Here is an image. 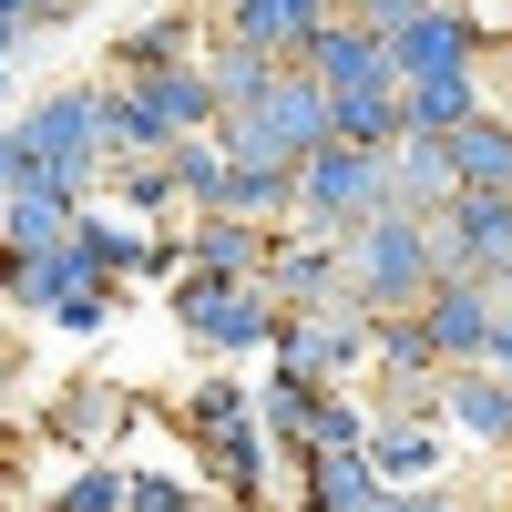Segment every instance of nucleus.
Returning a JSON list of instances; mask_svg holds the SVG:
<instances>
[{
    "label": "nucleus",
    "mask_w": 512,
    "mask_h": 512,
    "mask_svg": "<svg viewBox=\"0 0 512 512\" xmlns=\"http://www.w3.org/2000/svg\"><path fill=\"white\" fill-rule=\"evenodd\" d=\"M297 72H318L328 93H379V82H400L390 41H379V31H359L349 11H338V21H328V31L308 41V62H297Z\"/></svg>",
    "instance_id": "13"
},
{
    "label": "nucleus",
    "mask_w": 512,
    "mask_h": 512,
    "mask_svg": "<svg viewBox=\"0 0 512 512\" xmlns=\"http://www.w3.org/2000/svg\"><path fill=\"white\" fill-rule=\"evenodd\" d=\"M11 185H31V154L11 144V123H0V195H11Z\"/></svg>",
    "instance_id": "28"
},
{
    "label": "nucleus",
    "mask_w": 512,
    "mask_h": 512,
    "mask_svg": "<svg viewBox=\"0 0 512 512\" xmlns=\"http://www.w3.org/2000/svg\"><path fill=\"white\" fill-rule=\"evenodd\" d=\"M369 216H390V154H359V144H328L297 164V226L287 236H349Z\"/></svg>",
    "instance_id": "4"
},
{
    "label": "nucleus",
    "mask_w": 512,
    "mask_h": 512,
    "mask_svg": "<svg viewBox=\"0 0 512 512\" xmlns=\"http://www.w3.org/2000/svg\"><path fill=\"white\" fill-rule=\"evenodd\" d=\"M103 103H113V82H62V93H41L11 113V144L31 154V175L41 185H62L93 205L103 175H113V144H103Z\"/></svg>",
    "instance_id": "1"
},
{
    "label": "nucleus",
    "mask_w": 512,
    "mask_h": 512,
    "mask_svg": "<svg viewBox=\"0 0 512 512\" xmlns=\"http://www.w3.org/2000/svg\"><path fill=\"white\" fill-rule=\"evenodd\" d=\"M175 328L216 359H277L287 308L267 287H226V277H175Z\"/></svg>",
    "instance_id": "3"
},
{
    "label": "nucleus",
    "mask_w": 512,
    "mask_h": 512,
    "mask_svg": "<svg viewBox=\"0 0 512 512\" xmlns=\"http://www.w3.org/2000/svg\"><path fill=\"white\" fill-rule=\"evenodd\" d=\"M31 512H134V461H72L62 492L31 502Z\"/></svg>",
    "instance_id": "25"
},
{
    "label": "nucleus",
    "mask_w": 512,
    "mask_h": 512,
    "mask_svg": "<svg viewBox=\"0 0 512 512\" xmlns=\"http://www.w3.org/2000/svg\"><path fill=\"white\" fill-rule=\"evenodd\" d=\"M154 11H175V0H154Z\"/></svg>",
    "instance_id": "34"
},
{
    "label": "nucleus",
    "mask_w": 512,
    "mask_h": 512,
    "mask_svg": "<svg viewBox=\"0 0 512 512\" xmlns=\"http://www.w3.org/2000/svg\"><path fill=\"white\" fill-rule=\"evenodd\" d=\"M400 113H410V134H431V144H451L461 123H482L492 113V82L482 72H441V82H400ZM400 134V144H410Z\"/></svg>",
    "instance_id": "18"
},
{
    "label": "nucleus",
    "mask_w": 512,
    "mask_h": 512,
    "mask_svg": "<svg viewBox=\"0 0 512 512\" xmlns=\"http://www.w3.org/2000/svg\"><path fill=\"white\" fill-rule=\"evenodd\" d=\"M93 205H123L134 226H175V205H185V195H175V154H154V164H113Z\"/></svg>",
    "instance_id": "22"
},
{
    "label": "nucleus",
    "mask_w": 512,
    "mask_h": 512,
    "mask_svg": "<svg viewBox=\"0 0 512 512\" xmlns=\"http://www.w3.org/2000/svg\"><path fill=\"white\" fill-rule=\"evenodd\" d=\"M338 21V0H216V31H236V41H256L267 62H308V41Z\"/></svg>",
    "instance_id": "8"
},
{
    "label": "nucleus",
    "mask_w": 512,
    "mask_h": 512,
    "mask_svg": "<svg viewBox=\"0 0 512 512\" xmlns=\"http://www.w3.org/2000/svg\"><path fill=\"white\" fill-rule=\"evenodd\" d=\"M338 11H359V0H338Z\"/></svg>",
    "instance_id": "35"
},
{
    "label": "nucleus",
    "mask_w": 512,
    "mask_h": 512,
    "mask_svg": "<svg viewBox=\"0 0 512 512\" xmlns=\"http://www.w3.org/2000/svg\"><path fill=\"white\" fill-rule=\"evenodd\" d=\"M123 420H134V400H123L113 379H62V400H52V441H62L72 461H123V451H113Z\"/></svg>",
    "instance_id": "11"
},
{
    "label": "nucleus",
    "mask_w": 512,
    "mask_h": 512,
    "mask_svg": "<svg viewBox=\"0 0 512 512\" xmlns=\"http://www.w3.org/2000/svg\"><path fill=\"white\" fill-rule=\"evenodd\" d=\"M492 318H502V287H482V277H441V287H431V308H420V328H431L441 369H482Z\"/></svg>",
    "instance_id": "9"
},
{
    "label": "nucleus",
    "mask_w": 512,
    "mask_h": 512,
    "mask_svg": "<svg viewBox=\"0 0 512 512\" xmlns=\"http://www.w3.org/2000/svg\"><path fill=\"white\" fill-rule=\"evenodd\" d=\"M441 420H451V441L512 451V379L502 369H451L441 379Z\"/></svg>",
    "instance_id": "15"
},
{
    "label": "nucleus",
    "mask_w": 512,
    "mask_h": 512,
    "mask_svg": "<svg viewBox=\"0 0 512 512\" xmlns=\"http://www.w3.org/2000/svg\"><path fill=\"white\" fill-rule=\"evenodd\" d=\"M72 11H93V0H62V21H72Z\"/></svg>",
    "instance_id": "32"
},
{
    "label": "nucleus",
    "mask_w": 512,
    "mask_h": 512,
    "mask_svg": "<svg viewBox=\"0 0 512 512\" xmlns=\"http://www.w3.org/2000/svg\"><path fill=\"white\" fill-rule=\"evenodd\" d=\"M226 512H267V502H226Z\"/></svg>",
    "instance_id": "33"
},
{
    "label": "nucleus",
    "mask_w": 512,
    "mask_h": 512,
    "mask_svg": "<svg viewBox=\"0 0 512 512\" xmlns=\"http://www.w3.org/2000/svg\"><path fill=\"white\" fill-rule=\"evenodd\" d=\"M195 472H205V492H216V502H267V482H277V441H267V420L195 441Z\"/></svg>",
    "instance_id": "14"
},
{
    "label": "nucleus",
    "mask_w": 512,
    "mask_h": 512,
    "mask_svg": "<svg viewBox=\"0 0 512 512\" xmlns=\"http://www.w3.org/2000/svg\"><path fill=\"white\" fill-rule=\"evenodd\" d=\"M451 164H461V195H512V113H482L451 134Z\"/></svg>",
    "instance_id": "21"
},
{
    "label": "nucleus",
    "mask_w": 512,
    "mask_h": 512,
    "mask_svg": "<svg viewBox=\"0 0 512 512\" xmlns=\"http://www.w3.org/2000/svg\"><path fill=\"white\" fill-rule=\"evenodd\" d=\"M0 21H31V31H52V21H62V0H0Z\"/></svg>",
    "instance_id": "29"
},
{
    "label": "nucleus",
    "mask_w": 512,
    "mask_h": 512,
    "mask_svg": "<svg viewBox=\"0 0 512 512\" xmlns=\"http://www.w3.org/2000/svg\"><path fill=\"white\" fill-rule=\"evenodd\" d=\"M277 236L246 216H185V277H226V287H267Z\"/></svg>",
    "instance_id": "10"
},
{
    "label": "nucleus",
    "mask_w": 512,
    "mask_h": 512,
    "mask_svg": "<svg viewBox=\"0 0 512 512\" xmlns=\"http://www.w3.org/2000/svg\"><path fill=\"white\" fill-rule=\"evenodd\" d=\"M226 185H236V154H226V134H195V144H175V195H185V216H226Z\"/></svg>",
    "instance_id": "23"
},
{
    "label": "nucleus",
    "mask_w": 512,
    "mask_h": 512,
    "mask_svg": "<svg viewBox=\"0 0 512 512\" xmlns=\"http://www.w3.org/2000/svg\"><path fill=\"white\" fill-rule=\"evenodd\" d=\"M31 41H41L31 21H0V62H11V72H21V52H31Z\"/></svg>",
    "instance_id": "30"
},
{
    "label": "nucleus",
    "mask_w": 512,
    "mask_h": 512,
    "mask_svg": "<svg viewBox=\"0 0 512 512\" xmlns=\"http://www.w3.org/2000/svg\"><path fill=\"white\" fill-rule=\"evenodd\" d=\"M400 512H482V502H461V492L441 482V492H400Z\"/></svg>",
    "instance_id": "27"
},
{
    "label": "nucleus",
    "mask_w": 512,
    "mask_h": 512,
    "mask_svg": "<svg viewBox=\"0 0 512 512\" xmlns=\"http://www.w3.org/2000/svg\"><path fill=\"white\" fill-rule=\"evenodd\" d=\"M338 256H349V297L369 318H420L431 308V287H441V246H431V216H369L338 236Z\"/></svg>",
    "instance_id": "2"
},
{
    "label": "nucleus",
    "mask_w": 512,
    "mask_h": 512,
    "mask_svg": "<svg viewBox=\"0 0 512 512\" xmlns=\"http://www.w3.org/2000/svg\"><path fill=\"white\" fill-rule=\"evenodd\" d=\"M390 205H400V216H451V205H461V164H451V144H431V134L390 144Z\"/></svg>",
    "instance_id": "17"
},
{
    "label": "nucleus",
    "mask_w": 512,
    "mask_h": 512,
    "mask_svg": "<svg viewBox=\"0 0 512 512\" xmlns=\"http://www.w3.org/2000/svg\"><path fill=\"white\" fill-rule=\"evenodd\" d=\"M267 297H277L287 318L349 308V256H338V236H277V256H267Z\"/></svg>",
    "instance_id": "7"
},
{
    "label": "nucleus",
    "mask_w": 512,
    "mask_h": 512,
    "mask_svg": "<svg viewBox=\"0 0 512 512\" xmlns=\"http://www.w3.org/2000/svg\"><path fill=\"white\" fill-rule=\"evenodd\" d=\"M369 472L390 482V492H441V472H451V420H379Z\"/></svg>",
    "instance_id": "12"
},
{
    "label": "nucleus",
    "mask_w": 512,
    "mask_h": 512,
    "mask_svg": "<svg viewBox=\"0 0 512 512\" xmlns=\"http://www.w3.org/2000/svg\"><path fill=\"white\" fill-rule=\"evenodd\" d=\"M431 246H441V277H502L512 267V195H461L451 216H431Z\"/></svg>",
    "instance_id": "6"
},
{
    "label": "nucleus",
    "mask_w": 512,
    "mask_h": 512,
    "mask_svg": "<svg viewBox=\"0 0 512 512\" xmlns=\"http://www.w3.org/2000/svg\"><path fill=\"white\" fill-rule=\"evenodd\" d=\"M195 62H205V82H216L226 123H236V113H256V103L277 93V72H287V62H267V52H256V41H236V31H216V41L195 52Z\"/></svg>",
    "instance_id": "20"
},
{
    "label": "nucleus",
    "mask_w": 512,
    "mask_h": 512,
    "mask_svg": "<svg viewBox=\"0 0 512 512\" xmlns=\"http://www.w3.org/2000/svg\"><path fill=\"white\" fill-rule=\"evenodd\" d=\"M205 41H195V11L175 0V11H144L134 31H113V82H154V72H175V62H195Z\"/></svg>",
    "instance_id": "16"
},
{
    "label": "nucleus",
    "mask_w": 512,
    "mask_h": 512,
    "mask_svg": "<svg viewBox=\"0 0 512 512\" xmlns=\"http://www.w3.org/2000/svg\"><path fill=\"white\" fill-rule=\"evenodd\" d=\"M0 103H11V62H0Z\"/></svg>",
    "instance_id": "31"
},
{
    "label": "nucleus",
    "mask_w": 512,
    "mask_h": 512,
    "mask_svg": "<svg viewBox=\"0 0 512 512\" xmlns=\"http://www.w3.org/2000/svg\"><path fill=\"white\" fill-rule=\"evenodd\" d=\"M175 420H185V441H216V431H246L256 420V379H195V390L175 400Z\"/></svg>",
    "instance_id": "24"
},
{
    "label": "nucleus",
    "mask_w": 512,
    "mask_h": 512,
    "mask_svg": "<svg viewBox=\"0 0 512 512\" xmlns=\"http://www.w3.org/2000/svg\"><path fill=\"white\" fill-rule=\"evenodd\" d=\"M297 512H400V492L359 461H297Z\"/></svg>",
    "instance_id": "19"
},
{
    "label": "nucleus",
    "mask_w": 512,
    "mask_h": 512,
    "mask_svg": "<svg viewBox=\"0 0 512 512\" xmlns=\"http://www.w3.org/2000/svg\"><path fill=\"white\" fill-rule=\"evenodd\" d=\"M277 369H297L308 390H349V379L379 369V318L359 308V297H349V308H318V318H287Z\"/></svg>",
    "instance_id": "5"
},
{
    "label": "nucleus",
    "mask_w": 512,
    "mask_h": 512,
    "mask_svg": "<svg viewBox=\"0 0 512 512\" xmlns=\"http://www.w3.org/2000/svg\"><path fill=\"white\" fill-rule=\"evenodd\" d=\"M205 502V482H185V472H144L134 461V512H195Z\"/></svg>",
    "instance_id": "26"
}]
</instances>
